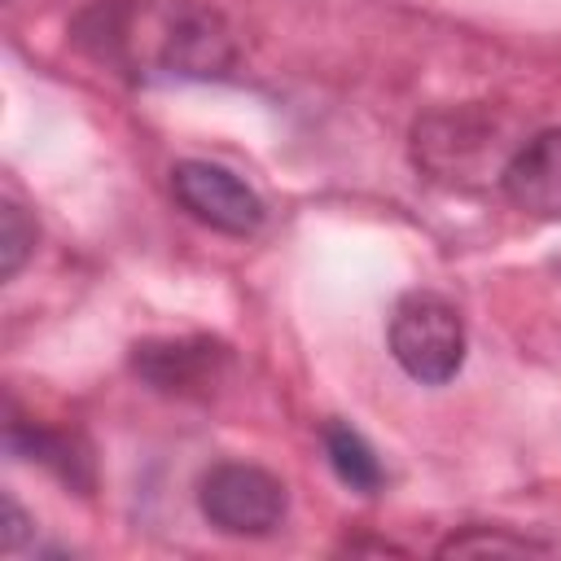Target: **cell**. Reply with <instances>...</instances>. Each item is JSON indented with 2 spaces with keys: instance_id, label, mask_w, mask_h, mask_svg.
<instances>
[{
  "instance_id": "obj_1",
  "label": "cell",
  "mask_w": 561,
  "mask_h": 561,
  "mask_svg": "<svg viewBox=\"0 0 561 561\" xmlns=\"http://www.w3.org/2000/svg\"><path fill=\"white\" fill-rule=\"evenodd\" d=\"M70 44L131 83L224 79L237 66L228 22L197 0H92L75 13Z\"/></svg>"
},
{
  "instance_id": "obj_2",
  "label": "cell",
  "mask_w": 561,
  "mask_h": 561,
  "mask_svg": "<svg viewBox=\"0 0 561 561\" xmlns=\"http://www.w3.org/2000/svg\"><path fill=\"white\" fill-rule=\"evenodd\" d=\"M416 145V162L447 184H465V180H504L508 158L517 153V145H504V123L491 110L478 105H456V110H434L416 123L412 131Z\"/></svg>"
},
{
  "instance_id": "obj_3",
  "label": "cell",
  "mask_w": 561,
  "mask_h": 561,
  "mask_svg": "<svg viewBox=\"0 0 561 561\" xmlns=\"http://www.w3.org/2000/svg\"><path fill=\"white\" fill-rule=\"evenodd\" d=\"M390 355L399 368L425 386H443L460 373L465 359V324L460 311L430 289H412L390 311Z\"/></svg>"
},
{
  "instance_id": "obj_4",
  "label": "cell",
  "mask_w": 561,
  "mask_h": 561,
  "mask_svg": "<svg viewBox=\"0 0 561 561\" xmlns=\"http://www.w3.org/2000/svg\"><path fill=\"white\" fill-rule=\"evenodd\" d=\"M197 504L210 517V526H219L224 535H272L285 517V482L259 465L245 460H224L215 465L202 486H197Z\"/></svg>"
},
{
  "instance_id": "obj_5",
  "label": "cell",
  "mask_w": 561,
  "mask_h": 561,
  "mask_svg": "<svg viewBox=\"0 0 561 561\" xmlns=\"http://www.w3.org/2000/svg\"><path fill=\"white\" fill-rule=\"evenodd\" d=\"M171 193H175V202H180L193 219H202V224L215 228V232L250 237V232L263 224V202H259V193H254L241 175H232L228 167L197 162V158L175 162V171H171Z\"/></svg>"
},
{
  "instance_id": "obj_6",
  "label": "cell",
  "mask_w": 561,
  "mask_h": 561,
  "mask_svg": "<svg viewBox=\"0 0 561 561\" xmlns=\"http://www.w3.org/2000/svg\"><path fill=\"white\" fill-rule=\"evenodd\" d=\"M131 364L162 394H206L215 390L228 355L210 337H158V342H140Z\"/></svg>"
},
{
  "instance_id": "obj_7",
  "label": "cell",
  "mask_w": 561,
  "mask_h": 561,
  "mask_svg": "<svg viewBox=\"0 0 561 561\" xmlns=\"http://www.w3.org/2000/svg\"><path fill=\"white\" fill-rule=\"evenodd\" d=\"M500 184L513 206L539 219H561V127L522 140Z\"/></svg>"
},
{
  "instance_id": "obj_8",
  "label": "cell",
  "mask_w": 561,
  "mask_h": 561,
  "mask_svg": "<svg viewBox=\"0 0 561 561\" xmlns=\"http://www.w3.org/2000/svg\"><path fill=\"white\" fill-rule=\"evenodd\" d=\"M320 438H324V456H329V465H333V473L351 486V491H364V495H373L377 486H381V460H377V451L364 443V434L359 430H351V425H342V421H329L324 430H320Z\"/></svg>"
},
{
  "instance_id": "obj_9",
  "label": "cell",
  "mask_w": 561,
  "mask_h": 561,
  "mask_svg": "<svg viewBox=\"0 0 561 561\" xmlns=\"http://www.w3.org/2000/svg\"><path fill=\"white\" fill-rule=\"evenodd\" d=\"M9 447H13L18 456H26V460H39V465L57 469L61 478H79L75 469L83 465V456H75V447H70L61 434H53V430L13 421V425H9Z\"/></svg>"
},
{
  "instance_id": "obj_10",
  "label": "cell",
  "mask_w": 561,
  "mask_h": 561,
  "mask_svg": "<svg viewBox=\"0 0 561 561\" xmlns=\"http://www.w3.org/2000/svg\"><path fill=\"white\" fill-rule=\"evenodd\" d=\"M443 557H469V552H508V557H526V552H548V543L526 539V535H508V530H486V526H469L460 535H451L443 548Z\"/></svg>"
},
{
  "instance_id": "obj_11",
  "label": "cell",
  "mask_w": 561,
  "mask_h": 561,
  "mask_svg": "<svg viewBox=\"0 0 561 561\" xmlns=\"http://www.w3.org/2000/svg\"><path fill=\"white\" fill-rule=\"evenodd\" d=\"M0 272L4 276H13L18 267H22V259L31 254V245H35V224H26V215H22V206L18 202H4V210H0Z\"/></svg>"
}]
</instances>
